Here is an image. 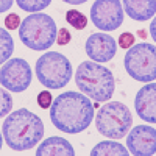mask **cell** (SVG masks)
Wrapping results in <instances>:
<instances>
[{"label": "cell", "mask_w": 156, "mask_h": 156, "mask_svg": "<svg viewBox=\"0 0 156 156\" xmlns=\"http://www.w3.org/2000/svg\"><path fill=\"white\" fill-rule=\"evenodd\" d=\"M94 119V105L83 92L59 94L50 106V120L55 128L67 134H78L87 129Z\"/></svg>", "instance_id": "cell-1"}, {"label": "cell", "mask_w": 156, "mask_h": 156, "mask_svg": "<svg viewBox=\"0 0 156 156\" xmlns=\"http://www.w3.org/2000/svg\"><path fill=\"white\" fill-rule=\"evenodd\" d=\"M2 134L11 150L25 151L41 142L44 136V123L37 114L20 108L8 114L2 126Z\"/></svg>", "instance_id": "cell-2"}, {"label": "cell", "mask_w": 156, "mask_h": 156, "mask_svg": "<svg viewBox=\"0 0 156 156\" xmlns=\"http://www.w3.org/2000/svg\"><path fill=\"white\" fill-rule=\"evenodd\" d=\"M75 83L84 95L98 103L108 101L115 90L112 72L101 62L83 61L75 72Z\"/></svg>", "instance_id": "cell-3"}, {"label": "cell", "mask_w": 156, "mask_h": 156, "mask_svg": "<svg viewBox=\"0 0 156 156\" xmlns=\"http://www.w3.org/2000/svg\"><path fill=\"white\" fill-rule=\"evenodd\" d=\"M56 22L45 12H31L20 22L19 37L25 47L36 51L47 50L56 42Z\"/></svg>", "instance_id": "cell-4"}, {"label": "cell", "mask_w": 156, "mask_h": 156, "mask_svg": "<svg viewBox=\"0 0 156 156\" xmlns=\"http://www.w3.org/2000/svg\"><path fill=\"white\" fill-rule=\"evenodd\" d=\"M34 72L47 89H62L72 80V62L59 51H47L36 61Z\"/></svg>", "instance_id": "cell-5"}, {"label": "cell", "mask_w": 156, "mask_h": 156, "mask_svg": "<svg viewBox=\"0 0 156 156\" xmlns=\"http://www.w3.org/2000/svg\"><path fill=\"white\" fill-rule=\"evenodd\" d=\"M97 131L108 139H122L133 126V115L122 101L105 103L95 115Z\"/></svg>", "instance_id": "cell-6"}, {"label": "cell", "mask_w": 156, "mask_h": 156, "mask_svg": "<svg viewBox=\"0 0 156 156\" xmlns=\"http://www.w3.org/2000/svg\"><path fill=\"white\" fill-rule=\"evenodd\" d=\"M123 66L128 75L136 81L150 83L156 80V47L148 42H139L126 50Z\"/></svg>", "instance_id": "cell-7"}, {"label": "cell", "mask_w": 156, "mask_h": 156, "mask_svg": "<svg viewBox=\"0 0 156 156\" xmlns=\"http://www.w3.org/2000/svg\"><path fill=\"white\" fill-rule=\"evenodd\" d=\"M33 80V72L28 61L22 58H9L0 69V84L11 92L27 90Z\"/></svg>", "instance_id": "cell-8"}, {"label": "cell", "mask_w": 156, "mask_h": 156, "mask_svg": "<svg viewBox=\"0 0 156 156\" xmlns=\"http://www.w3.org/2000/svg\"><path fill=\"white\" fill-rule=\"evenodd\" d=\"M120 0H95L90 6V20L101 31H114L123 23Z\"/></svg>", "instance_id": "cell-9"}, {"label": "cell", "mask_w": 156, "mask_h": 156, "mask_svg": "<svg viewBox=\"0 0 156 156\" xmlns=\"http://www.w3.org/2000/svg\"><path fill=\"white\" fill-rule=\"evenodd\" d=\"M128 151L134 156H153L156 153V129L150 125H137L126 136Z\"/></svg>", "instance_id": "cell-10"}, {"label": "cell", "mask_w": 156, "mask_h": 156, "mask_svg": "<svg viewBox=\"0 0 156 156\" xmlns=\"http://www.w3.org/2000/svg\"><path fill=\"white\" fill-rule=\"evenodd\" d=\"M86 55L95 62H108L117 53L115 39L105 33H92L84 44Z\"/></svg>", "instance_id": "cell-11"}, {"label": "cell", "mask_w": 156, "mask_h": 156, "mask_svg": "<svg viewBox=\"0 0 156 156\" xmlns=\"http://www.w3.org/2000/svg\"><path fill=\"white\" fill-rule=\"evenodd\" d=\"M134 109L140 120L156 123V83L150 81L142 86L134 97Z\"/></svg>", "instance_id": "cell-12"}, {"label": "cell", "mask_w": 156, "mask_h": 156, "mask_svg": "<svg viewBox=\"0 0 156 156\" xmlns=\"http://www.w3.org/2000/svg\"><path fill=\"white\" fill-rule=\"evenodd\" d=\"M75 150L72 144L61 136H50L41 142L36 148V156H73Z\"/></svg>", "instance_id": "cell-13"}, {"label": "cell", "mask_w": 156, "mask_h": 156, "mask_svg": "<svg viewBox=\"0 0 156 156\" xmlns=\"http://www.w3.org/2000/svg\"><path fill=\"white\" fill-rule=\"evenodd\" d=\"M123 11L136 22L150 20L156 12V0H123Z\"/></svg>", "instance_id": "cell-14"}, {"label": "cell", "mask_w": 156, "mask_h": 156, "mask_svg": "<svg viewBox=\"0 0 156 156\" xmlns=\"http://www.w3.org/2000/svg\"><path fill=\"white\" fill-rule=\"evenodd\" d=\"M129 151L115 140H103L90 150L92 156H126Z\"/></svg>", "instance_id": "cell-15"}, {"label": "cell", "mask_w": 156, "mask_h": 156, "mask_svg": "<svg viewBox=\"0 0 156 156\" xmlns=\"http://www.w3.org/2000/svg\"><path fill=\"white\" fill-rule=\"evenodd\" d=\"M14 51V41L11 34L0 27V66L5 64Z\"/></svg>", "instance_id": "cell-16"}, {"label": "cell", "mask_w": 156, "mask_h": 156, "mask_svg": "<svg viewBox=\"0 0 156 156\" xmlns=\"http://www.w3.org/2000/svg\"><path fill=\"white\" fill-rule=\"evenodd\" d=\"M17 6L22 9V11H27V12H39L45 9L51 0H16Z\"/></svg>", "instance_id": "cell-17"}, {"label": "cell", "mask_w": 156, "mask_h": 156, "mask_svg": "<svg viewBox=\"0 0 156 156\" xmlns=\"http://www.w3.org/2000/svg\"><path fill=\"white\" fill-rule=\"evenodd\" d=\"M66 20L76 30H84L86 25H87V17L83 14V12L76 11V9H69L66 12Z\"/></svg>", "instance_id": "cell-18"}, {"label": "cell", "mask_w": 156, "mask_h": 156, "mask_svg": "<svg viewBox=\"0 0 156 156\" xmlns=\"http://www.w3.org/2000/svg\"><path fill=\"white\" fill-rule=\"evenodd\" d=\"M12 109V97L8 90L0 87V119L3 115H8Z\"/></svg>", "instance_id": "cell-19"}, {"label": "cell", "mask_w": 156, "mask_h": 156, "mask_svg": "<svg viewBox=\"0 0 156 156\" xmlns=\"http://www.w3.org/2000/svg\"><path fill=\"white\" fill-rule=\"evenodd\" d=\"M51 103H53V97H51L48 90H42V92L37 94V105L42 109H48L51 106Z\"/></svg>", "instance_id": "cell-20"}, {"label": "cell", "mask_w": 156, "mask_h": 156, "mask_svg": "<svg viewBox=\"0 0 156 156\" xmlns=\"http://www.w3.org/2000/svg\"><path fill=\"white\" fill-rule=\"evenodd\" d=\"M117 45L128 50L131 45H134V34H131L129 31H125L119 36V41H117Z\"/></svg>", "instance_id": "cell-21"}, {"label": "cell", "mask_w": 156, "mask_h": 156, "mask_svg": "<svg viewBox=\"0 0 156 156\" xmlns=\"http://www.w3.org/2000/svg\"><path fill=\"white\" fill-rule=\"evenodd\" d=\"M20 17H19V14H16V12H11V14H8L6 17H5V27L8 28V30H16V28H19L20 27Z\"/></svg>", "instance_id": "cell-22"}, {"label": "cell", "mask_w": 156, "mask_h": 156, "mask_svg": "<svg viewBox=\"0 0 156 156\" xmlns=\"http://www.w3.org/2000/svg\"><path fill=\"white\" fill-rule=\"evenodd\" d=\"M70 39H72V34L69 30H66V28L58 30V34H56V44L58 45H67L70 42Z\"/></svg>", "instance_id": "cell-23"}, {"label": "cell", "mask_w": 156, "mask_h": 156, "mask_svg": "<svg viewBox=\"0 0 156 156\" xmlns=\"http://www.w3.org/2000/svg\"><path fill=\"white\" fill-rule=\"evenodd\" d=\"M14 0H0V12H5L8 9H11Z\"/></svg>", "instance_id": "cell-24"}, {"label": "cell", "mask_w": 156, "mask_h": 156, "mask_svg": "<svg viewBox=\"0 0 156 156\" xmlns=\"http://www.w3.org/2000/svg\"><path fill=\"white\" fill-rule=\"evenodd\" d=\"M150 36L153 37V41L156 42V16L153 17V22L150 23Z\"/></svg>", "instance_id": "cell-25"}, {"label": "cell", "mask_w": 156, "mask_h": 156, "mask_svg": "<svg viewBox=\"0 0 156 156\" xmlns=\"http://www.w3.org/2000/svg\"><path fill=\"white\" fill-rule=\"evenodd\" d=\"M62 2H66L69 5H83V3L87 2V0H62Z\"/></svg>", "instance_id": "cell-26"}, {"label": "cell", "mask_w": 156, "mask_h": 156, "mask_svg": "<svg viewBox=\"0 0 156 156\" xmlns=\"http://www.w3.org/2000/svg\"><path fill=\"white\" fill-rule=\"evenodd\" d=\"M137 34H139V37H142V39H145V37L148 36L145 30H139V31H137Z\"/></svg>", "instance_id": "cell-27"}, {"label": "cell", "mask_w": 156, "mask_h": 156, "mask_svg": "<svg viewBox=\"0 0 156 156\" xmlns=\"http://www.w3.org/2000/svg\"><path fill=\"white\" fill-rule=\"evenodd\" d=\"M2 145H3V134L0 133V150H2Z\"/></svg>", "instance_id": "cell-28"}]
</instances>
